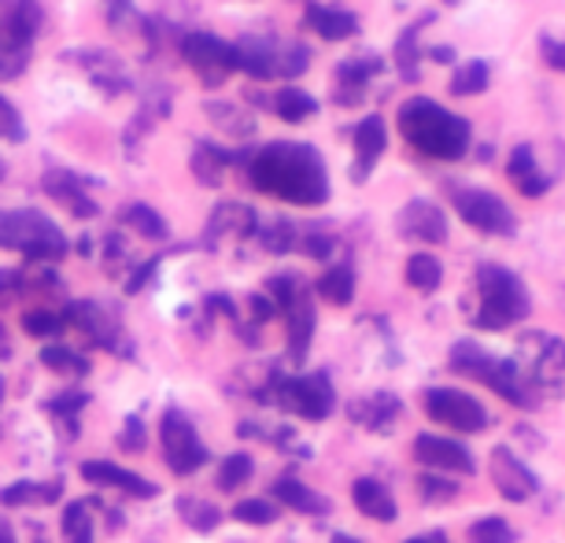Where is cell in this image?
<instances>
[{
  "instance_id": "obj_1",
  "label": "cell",
  "mask_w": 565,
  "mask_h": 543,
  "mask_svg": "<svg viewBox=\"0 0 565 543\" xmlns=\"http://www.w3.org/2000/svg\"><path fill=\"white\" fill-rule=\"evenodd\" d=\"M248 181L259 193L296 207H322L329 200V167L307 141H266L248 152Z\"/></svg>"
},
{
  "instance_id": "obj_2",
  "label": "cell",
  "mask_w": 565,
  "mask_h": 543,
  "mask_svg": "<svg viewBox=\"0 0 565 543\" xmlns=\"http://www.w3.org/2000/svg\"><path fill=\"white\" fill-rule=\"evenodd\" d=\"M399 137L414 152L436 163H458L473 148V126L462 115L447 111L440 100L433 97H411L399 104L396 111Z\"/></svg>"
},
{
  "instance_id": "obj_3",
  "label": "cell",
  "mask_w": 565,
  "mask_h": 543,
  "mask_svg": "<svg viewBox=\"0 0 565 543\" xmlns=\"http://www.w3.org/2000/svg\"><path fill=\"white\" fill-rule=\"evenodd\" d=\"M532 315V292L510 266L481 263L473 270V311L469 322L484 333H503L521 326Z\"/></svg>"
},
{
  "instance_id": "obj_4",
  "label": "cell",
  "mask_w": 565,
  "mask_h": 543,
  "mask_svg": "<svg viewBox=\"0 0 565 543\" xmlns=\"http://www.w3.org/2000/svg\"><path fill=\"white\" fill-rule=\"evenodd\" d=\"M447 366H451V374H458V377L488 385L499 400L514 403L521 411H532L540 403L529 392L525 381H521L514 359L495 355V351H488L484 344H477V340H455L451 351H447Z\"/></svg>"
},
{
  "instance_id": "obj_5",
  "label": "cell",
  "mask_w": 565,
  "mask_h": 543,
  "mask_svg": "<svg viewBox=\"0 0 565 543\" xmlns=\"http://www.w3.org/2000/svg\"><path fill=\"white\" fill-rule=\"evenodd\" d=\"M0 248L19 252L34 263H56L67 255V237L49 215H41L34 207H0Z\"/></svg>"
},
{
  "instance_id": "obj_6",
  "label": "cell",
  "mask_w": 565,
  "mask_h": 543,
  "mask_svg": "<svg viewBox=\"0 0 565 543\" xmlns=\"http://www.w3.org/2000/svg\"><path fill=\"white\" fill-rule=\"evenodd\" d=\"M514 366L536 400L540 396L565 400V340L562 337L547 333V329L521 333Z\"/></svg>"
},
{
  "instance_id": "obj_7",
  "label": "cell",
  "mask_w": 565,
  "mask_h": 543,
  "mask_svg": "<svg viewBox=\"0 0 565 543\" xmlns=\"http://www.w3.org/2000/svg\"><path fill=\"white\" fill-rule=\"evenodd\" d=\"M41 26L45 12L38 0H0V82H12L30 67Z\"/></svg>"
},
{
  "instance_id": "obj_8",
  "label": "cell",
  "mask_w": 565,
  "mask_h": 543,
  "mask_svg": "<svg viewBox=\"0 0 565 543\" xmlns=\"http://www.w3.org/2000/svg\"><path fill=\"white\" fill-rule=\"evenodd\" d=\"M237 56H241V74H248L255 82H292L311 67V52L300 41H285V38H244L237 41Z\"/></svg>"
},
{
  "instance_id": "obj_9",
  "label": "cell",
  "mask_w": 565,
  "mask_h": 543,
  "mask_svg": "<svg viewBox=\"0 0 565 543\" xmlns=\"http://www.w3.org/2000/svg\"><path fill=\"white\" fill-rule=\"evenodd\" d=\"M447 193H451L455 215L477 233H484V237H514L518 233V215L507 207L503 196L473 185H451Z\"/></svg>"
},
{
  "instance_id": "obj_10",
  "label": "cell",
  "mask_w": 565,
  "mask_h": 543,
  "mask_svg": "<svg viewBox=\"0 0 565 543\" xmlns=\"http://www.w3.org/2000/svg\"><path fill=\"white\" fill-rule=\"evenodd\" d=\"M270 392H274L270 400L277 407L296 414V418H307V422H322L337 407V392L329 385L326 374H303V377L277 374L270 381Z\"/></svg>"
},
{
  "instance_id": "obj_11",
  "label": "cell",
  "mask_w": 565,
  "mask_h": 543,
  "mask_svg": "<svg viewBox=\"0 0 565 543\" xmlns=\"http://www.w3.org/2000/svg\"><path fill=\"white\" fill-rule=\"evenodd\" d=\"M178 49H181V60L196 71V78L204 82L207 89H215V85L226 82L230 74L241 71L237 45H233V41H222L215 34H204V30H189V34H181Z\"/></svg>"
},
{
  "instance_id": "obj_12",
  "label": "cell",
  "mask_w": 565,
  "mask_h": 543,
  "mask_svg": "<svg viewBox=\"0 0 565 543\" xmlns=\"http://www.w3.org/2000/svg\"><path fill=\"white\" fill-rule=\"evenodd\" d=\"M159 444H163V462L178 477L196 473L207 462V447L196 436V425L185 418L181 411H167L159 422Z\"/></svg>"
},
{
  "instance_id": "obj_13",
  "label": "cell",
  "mask_w": 565,
  "mask_h": 543,
  "mask_svg": "<svg viewBox=\"0 0 565 543\" xmlns=\"http://www.w3.org/2000/svg\"><path fill=\"white\" fill-rule=\"evenodd\" d=\"M422 407L425 414L444 425V429H455V433H484L492 418H488V411L477 403L473 396H466V392H455V388H425L422 392Z\"/></svg>"
},
{
  "instance_id": "obj_14",
  "label": "cell",
  "mask_w": 565,
  "mask_h": 543,
  "mask_svg": "<svg viewBox=\"0 0 565 543\" xmlns=\"http://www.w3.org/2000/svg\"><path fill=\"white\" fill-rule=\"evenodd\" d=\"M381 74H385V60L377 52H359V56L340 60L333 71V100L340 108H362Z\"/></svg>"
},
{
  "instance_id": "obj_15",
  "label": "cell",
  "mask_w": 565,
  "mask_h": 543,
  "mask_svg": "<svg viewBox=\"0 0 565 543\" xmlns=\"http://www.w3.org/2000/svg\"><path fill=\"white\" fill-rule=\"evenodd\" d=\"M488 477H492L495 492L503 496L507 503H525V499L540 492V477L532 473L507 444L492 447V455H488Z\"/></svg>"
},
{
  "instance_id": "obj_16",
  "label": "cell",
  "mask_w": 565,
  "mask_h": 543,
  "mask_svg": "<svg viewBox=\"0 0 565 543\" xmlns=\"http://www.w3.org/2000/svg\"><path fill=\"white\" fill-rule=\"evenodd\" d=\"M351 181L355 185H362L370 174H373V167H377V159L388 152V123H385V115H377V111H370V115H362V119L355 123V130H351Z\"/></svg>"
},
{
  "instance_id": "obj_17",
  "label": "cell",
  "mask_w": 565,
  "mask_h": 543,
  "mask_svg": "<svg viewBox=\"0 0 565 543\" xmlns=\"http://www.w3.org/2000/svg\"><path fill=\"white\" fill-rule=\"evenodd\" d=\"M414 459L422 466H429V470H444L458 477L477 473V462H473V455H469V447L451 440V436H436V433L414 436Z\"/></svg>"
},
{
  "instance_id": "obj_18",
  "label": "cell",
  "mask_w": 565,
  "mask_h": 543,
  "mask_svg": "<svg viewBox=\"0 0 565 543\" xmlns=\"http://www.w3.org/2000/svg\"><path fill=\"white\" fill-rule=\"evenodd\" d=\"M71 63H78V67L89 74V82L97 85L104 97H122V93L134 89V78L130 71L122 67V60L115 56V52H100V49H74L67 52Z\"/></svg>"
},
{
  "instance_id": "obj_19",
  "label": "cell",
  "mask_w": 565,
  "mask_h": 543,
  "mask_svg": "<svg viewBox=\"0 0 565 543\" xmlns=\"http://www.w3.org/2000/svg\"><path fill=\"white\" fill-rule=\"evenodd\" d=\"M41 193L49 200H56L60 207H67L74 219H93L97 215V200L89 196V181L74 170H63V167H52L41 174Z\"/></svg>"
},
{
  "instance_id": "obj_20",
  "label": "cell",
  "mask_w": 565,
  "mask_h": 543,
  "mask_svg": "<svg viewBox=\"0 0 565 543\" xmlns=\"http://www.w3.org/2000/svg\"><path fill=\"white\" fill-rule=\"evenodd\" d=\"M396 233L403 241H414V244H444L447 241V215L433 204V200L414 196L396 215Z\"/></svg>"
},
{
  "instance_id": "obj_21",
  "label": "cell",
  "mask_w": 565,
  "mask_h": 543,
  "mask_svg": "<svg viewBox=\"0 0 565 543\" xmlns=\"http://www.w3.org/2000/svg\"><path fill=\"white\" fill-rule=\"evenodd\" d=\"M348 418L359 425V429L370 433H392L396 422L403 418V400L396 392H370L362 400L348 403Z\"/></svg>"
},
{
  "instance_id": "obj_22",
  "label": "cell",
  "mask_w": 565,
  "mask_h": 543,
  "mask_svg": "<svg viewBox=\"0 0 565 543\" xmlns=\"http://www.w3.org/2000/svg\"><path fill=\"white\" fill-rule=\"evenodd\" d=\"M303 26L315 30L322 41H333V45H340V41H351L359 38V15L351 12V8L344 4H322V0H311L303 12Z\"/></svg>"
},
{
  "instance_id": "obj_23",
  "label": "cell",
  "mask_w": 565,
  "mask_h": 543,
  "mask_svg": "<svg viewBox=\"0 0 565 543\" xmlns=\"http://www.w3.org/2000/svg\"><path fill=\"white\" fill-rule=\"evenodd\" d=\"M507 178H510V185H514L518 193L529 196V200H540L551 189V174H543V167H540V159H536V148H532L529 141H521V145L510 148Z\"/></svg>"
},
{
  "instance_id": "obj_24",
  "label": "cell",
  "mask_w": 565,
  "mask_h": 543,
  "mask_svg": "<svg viewBox=\"0 0 565 543\" xmlns=\"http://www.w3.org/2000/svg\"><path fill=\"white\" fill-rule=\"evenodd\" d=\"M285 322H289V359L292 362H303L307 351H311V340H315V326H318V315H315V300H311V289H300L285 304Z\"/></svg>"
},
{
  "instance_id": "obj_25",
  "label": "cell",
  "mask_w": 565,
  "mask_h": 543,
  "mask_svg": "<svg viewBox=\"0 0 565 543\" xmlns=\"http://www.w3.org/2000/svg\"><path fill=\"white\" fill-rule=\"evenodd\" d=\"M255 233H259V219H255L252 207H244V204H218L215 211H211V219H207L204 241H207V248H215V244H222L226 237L248 241V237H255Z\"/></svg>"
},
{
  "instance_id": "obj_26",
  "label": "cell",
  "mask_w": 565,
  "mask_h": 543,
  "mask_svg": "<svg viewBox=\"0 0 565 543\" xmlns=\"http://www.w3.org/2000/svg\"><path fill=\"white\" fill-rule=\"evenodd\" d=\"M63 318H67L71 326L85 329V333H89L93 340H100L104 348H119V333H122V326H119V318H115L104 304L78 300V304H71L67 311H63Z\"/></svg>"
},
{
  "instance_id": "obj_27",
  "label": "cell",
  "mask_w": 565,
  "mask_h": 543,
  "mask_svg": "<svg viewBox=\"0 0 565 543\" xmlns=\"http://www.w3.org/2000/svg\"><path fill=\"white\" fill-rule=\"evenodd\" d=\"M82 477L89 485H100V488H119V492L134 496V499H152L156 496L152 481H145L141 473L122 470V466H115V462H100V459L82 462Z\"/></svg>"
},
{
  "instance_id": "obj_28",
  "label": "cell",
  "mask_w": 565,
  "mask_h": 543,
  "mask_svg": "<svg viewBox=\"0 0 565 543\" xmlns=\"http://www.w3.org/2000/svg\"><path fill=\"white\" fill-rule=\"evenodd\" d=\"M230 163H248V152H230V148H222L215 141H204L200 137L196 148H193V178L200 181V185L207 189H218L222 178H226V167Z\"/></svg>"
},
{
  "instance_id": "obj_29",
  "label": "cell",
  "mask_w": 565,
  "mask_h": 543,
  "mask_svg": "<svg viewBox=\"0 0 565 543\" xmlns=\"http://www.w3.org/2000/svg\"><path fill=\"white\" fill-rule=\"evenodd\" d=\"M351 499H355V507L362 514L381 521V525H388V521L399 518L396 499H392V492L377 481V477H359V481L351 485Z\"/></svg>"
},
{
  "instance_id": "obj_30",
  "label": "cell",
  "mask_w": 565,
  "mask_h": 543,
  "mask_svg": "<svg viewBox=\"0 0 565 543\" xmlns=\"http://www.w3.org/2000/svg\"><path fill=\"white\" fill-rule=\"evenodd\" d=\"M274 499L281 507L296 510V514H311V518H326L329 510H333V503L315 492V488H307L303 481H296V477H277L274 481Z\"/></svg>"
},
{
  "instance_id": "obj_31",
  "label": "cell",
  "mask_w": 565,
  "mask_h": 543,
  "mask_svg": "<svg viewBox=\"0 0 565 543\" xmlns=\"http://www.w3.org/2000/svg\"><path fill=\"white\" fill-rule=\"evenodd\" d=\"M270 111L281 123L300 126V123L315 119V115H318V100L307 89H300V85H281V89L270 97Z\"/></svg>"
},
{
  "instance_id": "obj_32",
  "label": "cell",
  "mask_w": 565,
  "mask_h": 543,
  "mask_svg": "<svg viewBox=\"0 0 565 543\" xmlns=\"http://www.w3.org/2000/svg\"><path fill=\"white\" fill-rule=\"evenodd\" d=\"M429 23H433V15H422V19H414V23L403 30V34L396 38V71L403 74L407 82H418V63L425 60V49H422V34L429 30Z\"/></svg>"
},
{
  "instance_id": "obj_33",
  "label": "cell",
  "mask_w": 565,
  "mask_h": 543,
  "mask_svg": "<svg viewBox=\"0 0 565 543\" xmlns=\"http://www.w3.org/2000/svg\"><path fill=\"white\" fill-rule=\"evenodd\" d=\"M119 222H122L126 230H134L137 237H145V241H167V237H170L167 219L159 215L156 207L141 204V200H134V204H126V207L119 211Z\"/></svg>"
},
{
  "instance_id": "obj_34",
  "label": "cell",
  "mask_w": 565,
  "mask_h": 543,
  "mask_svg": "<svg viewBox=\"0 0 565 543\" xmlns=\"http://www.w3.org/2000/svg\"><path fill=\"white\" fill-rule=\"evenodd\" d=\"M207 119L218 126V134L226 137H237V141H248V137L255 134V119L252 111L237 108V104H226V100H207L204 104Z\"/></svg>"
},
{
  "instance_id": "obj_35",
  "label": "cell",
  "mask_w": 565,
  "mask_h": 543,
  "mask_svg": "<svg viewBox=\"0 0 565 543\" xmlns=\"http://www.w3.org/2000/svg\"><path fill=\"white\" fill-rule=\"evenodd\" d=\"M318 296L333 307H348L351 300H355V270H351V263L329 266L322 278H318Z\"/></svg>"
},
{
  "instance_id": "obj_36",
  "label": "cell",
  "mask_w": 565,
  "mask_h": 543,
  "mask_svg": "<svg viewBox=\"0 0 565 543\" xmlns=\"http://www.w3.org/2000/svg\"><path fill=\"white\" fill-rule=\"evenodd\" d=\"M488 85H492V67L484 60H466L455 67L447 89H451V97H481Z\"/></svg>"
},
{
  "instance_id": "obj_37",
  "label": "cell",
  "mask_w": 565,
  "mask_h": 543,
  "mask_svg": "<svg viewBox=\"0 0 565 543\" xmlns=\"http://www.w3.org/2000/svg\"><path fill=\"white\" fill-rule=\"evenodd\" d=\"M104 15H108V26L122 38H148V26H152V19H145L134 8V0H104Z\"/></svg>"
},
{
  "instance_id": "obj_38",
  "label": "cell",
  "mask_w": 565,
  "mask_h": 543,
  "mask_svg": "<svg viewBox=\"0 0 565 543\" xmlns=\"http://www.w3.org/2000/svg\"><path fill=\"white\" fill-rule=\"evenodd\" d=\"M407 285L418 292H436L444 285V263L433 252H414L407 259Z\"/></svg>"
},
{
  "instance_id": "obj_39",
  "label": "cell",
  "mask_w": 565,
  "mask_h": 543,
  "mask_svg": "<svg viewBox=\"0 0 565 543\" xmlns=\"http://www.w3.org/2000/svg\"><path fill=\"white\" fill-rule=\"evenodd\" d=\"M60 485L15 481L12 488H0V507H30V503H56Z\"/></svg>"
},
{
  "instance_id": "obj_40",
  "label": "cell",
  "mask_w": 565,
  "mask_h": 543,
  "mask_svg": "<svg viewBox=\"0 0 565 543\" xmlns=\"http://www.w3.org/2000/svg\"><path fill=\"white\" fill-rule=\"evenodd\" d=\"M178 510H181V521H185L189 529H196V532H211V529H218V507L215 503H207V499H200V496H181L178 499Z\"/></svg>"
},
{
  "instance_id": "obj_41",
  "label": "cell",
  "mask_w": 565,
  "mask_h": 543,
  "mask_svg": "<svg viewBox=\"0 0 565 543\" xmlns=\"http://www.w3.org/2000/svg\"><path fill=\"white\" fill-rule=\"evenodd\" d=\"M296 248H300L303 255H311V259H333L337 233H333V226H322V222H315V226H300V241H296Z\"/></svg>"
},
{
  "instance_id": "obj_42",
  "label": "cell",
  "mask_w": 565,
  "mask_h": 543,
  "mask_svg": "<svg viewBox=\"0 0 565 543\" xmlns=\"http://www.w3.org/2000/svg\"><path fill=\"white\" fill-rule=\"evenodd\" d=\"M63 536H67V543H93V510L85 499H74L63 510Z\"/></svg>"
},
{
  "instance_id": "obj_43",
  "label": "cell",
  "mask_w": 565,
  "mask_h": 543,
  "mask_svg": "<svg viewBox=\"0 0 565 543\" xmlns=\"http://www.w3.org/2000/svg\"><path fill=\"white\" fill-rule=\"evenodd\" d=\"M259 244L266 252H274V255H285V252H292L296 248V241H300V226L296 222H289V219H277V222H270V226H263L259 233Z\"/></svg>"
},
{
  "instance_id": "obj_44",
  "label": "cell",
  "mask_w": 565,
  "mask_h": 543,
  "mask_svg": "<svg viewBox=\"0 0 565 543\" xmlns=\"http://www.w3.org/2000/svg\"><path fill=\"white\" fill-rule=\"evenodd\" d=\"M255 473V462L248 451H233L218 462V488L222 492H237V488Z\"/></svg>"
},
{
  "instance_id": "obj_45",
  "label": "cell",
  "mask_w": 565,
  "mask_h": 543,
  "mask_svg": "<svg viewBox=\"0 0 565 543\" xmlns=\"http://www.w3.org/2000/svg\"><path fill=\"white\" fill-rule=\"evenodd\" d=\"M41 362H45L49 370H56V374H63V377L89 374V362H85L78 351H71V348H63V344H52V348L41 351Z\"/></svg>"
},
{
  "instance_id": "obj_46",
  "label": "cell",
  "mask_w": 565,
  "mask_h": 543,
  "mask_svg": "<svg viewBox=\"0 0 565 543\" xmlns=\"http://www.w3.org/2000/svg\"><path fill=\"white\" fill-rule=\"evenodd\" d=\"M469 543H518V536L503 518H481L469 525Z\"/></svg>"
},
{
  "instance_id": "obj_47",
  "label": "cell",
  "mask_w": 565,
  "mask_h": 543,
  "mask_svg": "<svg viewBox=\"0 0 565 543\" xmlns=\"http://www.w3.org/2000/svg\"><path fill=\"white\" fill-rule=\"evenodd\" d=\"M462 492V485L451 481V477H440V473H422L418 477V496L425 503H447V499H455Z\"/></svg>"
},
{
  "instance_id": "obj_48",
  "label": "cell",
  "mask_w": 565,
  "mask_h": 543,
  "mask_svg": "<svg viewBox=\"0 0 565 543\" xmlns=\"http://www.w3.org/2000/svg\"><path fill=\"white\" fill-rule=\"evenodd\" d=\"M63 326H67V318L56 315V311H45V307H38V311L23 315V329H26L30 337H60Z\"/></svg>"
},
{
  "instance_id": "obj_49",
  "label": "cell",
  "mask_w": 565,
  "mask_h": 543,
  "mask_svg": "<svg viewBox=\"0 0 565 543\" xmlns=\"http://www.w3.org/2000/svg\"><path fill=\"white\" fill-rule=\"evenodd\" d=\"M233 518L244 521V525H274L277 507L270 503V499H244V503L233 507Z\"/></svg>"
},
{
  "instance_id": "obj_50",
  "label": "cell",
  "mask_w": 565,
  "mask_h": 543,
  "mask_svg": "<svg viewBox=\"0 0 565 543\" xmlns=\"http://www.w3.org/2000/svg\"><path fill=\"white\" fill-rule=\"evenodd\" d=\"M0 137H4V141H12V145L26 141V123H23V115H19V111H15V104H12V100H4V97H0Z\"/></svg>"
},
{
  "instance_id": "obj_51",
  "label": "cell",
  "mask_w": 565,
  "mask_h": 543,
  "mask_svg": "<svg viewBox=\"0 0 565 543\" xmlns=\"http://www.w3.org/2000/svg\"><path fill=\"white\" fill-rule=\"evenodd\" d=\"M540 60L547 63L551 71L565 74V38H551V34H540Z\"/></svg>"
},
{
  "instance_id": "obj_52",
  "label": "cell",
  "mask_w": 565,
  "mask_h": 543,
  "mask_svg": "<svg viewBox=\"0 0 565 543\" xmlns=\"http://www.w3.org/2000/svg\"><path fill=\"white\" fill-rule=\"evenodd\" d=\"M119 444L122 447H134V451H141V447H145V425H141V418L126 422V429L119 433Z\"/></svg>"
},
{
  "instance_id": "obj_53",
  "label": "cell",
  "mask_w": 565,
  "mask_h": 543,
  "mask_svg": "<svg viewBox=\"0 0 565 543\" xmlns=\"http://www.w3.org/2000/svg\"><path fill=\"white\" fill-rule=\"evenodd\" d=\"M429 56H433L436 63H455V52L447 49V45H436V49H429Z\"/></svg>"
},
{
  "instance_id": "obj_54",
  "label": "cell",
  "mask_w": 565,
  "mask_h": 543,
  "mask_svg": "<svg viewBox=\"0 0 565 543\" xmlns=\"http://www.w3.org/2000/svg\"><path fill=\"white\" fill-rule=\"evenodd\" d=\"M8 355H12V340H8V329L0 322V359H8Z\"/></svg>"
},
{
  "instance_id": "obj_55",
  "label": "cell",
  "mask_w": 565,
  "mask_h": 543,
  "mask_svg": "<svg viewBox=\"0 0 565 543\" xmlns=\"http://www.w3.org/2000/svg\"><path fill=\"white\" fill-rule=\"evenodd\" d=\"M407 543H447L444 532H425V536H411Z\"/></svg>"
},
{
  "instance_id": "obj_56",
  "label": "cell",
  "mask_w": 565,
  "mask_h": 543,
  "mask_svg": "<svg viewBox=\"0 0 565 543\" xmlns=\"http://www.w3.org/2000/svg\"><path fill=\"white\" fill-rule=\"evenodd\" d=\"M0 543H15V532H12V525H8L4 518H0Z\"/></svg>"
},
{
  "instance_id": "obj_57",
  "label": "cell",
  "mask_w": 565,
  "mask_h": 543,
  "mask_svg": "<svg viewBox=\"0 0 565 543\" xmlns=\"http://www.w3.org/2000/svg\"><path fill=\"white\" fill-rule=\"evenodd\" d=\"M329 543H359V540H355V536H348V532H337V536L329 540Z\"/></svg>"
},
{
  "instance_id": "obj_58",
  "label": "cell",
  "mask_w": 565,
  "mask_h": 543,
  "mask_svg": "<svg viewBox=\"0 0 565 543\" xmlns=\"http://www.w3.org/2000/svg\"><path fill=\"white\" fill-rule=\"evenodd\" d=\"M0 403H4V377H0Z\"/></svg>"
},
{
  "instance_id": "obj_59",
  "label": "cell",
  "mask_w": 565,
  "mask_h": 543,
  "mask_svg": "<svg viewBox=\"0 0 565 543\" xmlns=\"http://www.w3.org/2000/svg\"><path fill=\"white\" fill-rule=\"evenodd\" d=\"M0 181H4V159H0Z\"/></svg>"
}]
</instances>
